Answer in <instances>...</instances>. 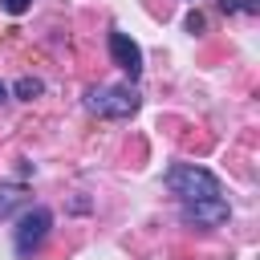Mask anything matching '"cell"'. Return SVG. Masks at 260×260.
I'll return each instance as SVG.
<instances>
[{
	"label": "cell",
	"mask_w": 260,
	"mask_h": 260,
	"mask_svg": "<svg viewBox=\"0 0 260 260\" xmlns=\"http://www.w3.org/2000/svg\"><path fill=\"white\" fill-rule=\"evenodd\" d=\"M28 4H32V0H0V8H4L8 16H20V12H28Z\"/></svg>",
	"instance_id": "8"
},
{
	"label": "cell",
	"mask_w": 260,
	"mask_h": 260,
	"mask_svg": "<svg viewBox=\"0 0 260 260\" xmlns=\"http://www.w3.org/2000/svg\"><path fill=\"white\" fill-rule=\"evenodd\" d=\"M41 89H45V85H41L37 77H20V81L12 85V93H16V98H24V102H32V98H37Z\"/></svg>",
	"instance_id": "7"
},
{
	"label": "cell",
	"mask_w": 260,
	"mask_h": 260,
	"mask_svg": "<svg viewBox=\"0 0 260 260\" xmlns=\"http://www.w3.org/2000/svg\"><path fill=\"white\" fill-rule=\"evenodd\" d=\"M187 28H191V32H203V16H199V12H187Z\"/></svg>",
	"instance_id": "9"
},
{
	"label": "cell",
	"mask_w": 260,
	"mask_h": 260,
	"mask_svg": "<svg viewBox=\"0 0 260 260\" xmlns=\"http://www.w3.org/2000/svg\"><path fill=\"white\" fill-rule=\"evenodd\" d=\"M20 191H24L20 183H4V187H0V215H8V211L20 203Z\"/></svg>",
	"instance_id": "6"
},
{
	"label": "cell",
	"mask_w": 260,
	"mask_h": 260,
	"mask_svg": "<svg viewBox=\"0 0 260 260\" xmlns=\"http://www.w3.org/2000/svg\"><path fill=\"white\" fill-rule=\"evenodd\" d=\"M240 12H252V16H256V12H260V0H240Z\"/></svg>",
	"instance_id": "10"
},
{
	"label": "cell",
	"mask_w": 260,
	"mask_h": 260,
	"mask_svg": "<svg viewBox=\"0 0 260 260\" xmlns=\"http://www.w3.org/2000/svg\"><path fill=\"white\" fill-rule=\"evenodd\" d=\"M162 187L171 195H179L183 203H199V199H219V175L195 162H171L162 171Z\"/></svg>",
	"instance_id": "1"
},
{
	"label": "cell",
	"mask_w": 260,
	"mask_h": 260,
	"mask_svg": "<svg viewBox=\"0 0 260 260\" xmlns=\"http://www.w3.org/2000/svg\"><path fill=\"white\" fill-rule=\"evenodd\" d=\"M228 203H223V195L219 199H199V203H183L179 207V219L187 223V228H219V223H228Z\"/></svg>",
	"instance_id": "4"
},
{
	"label": "cell",
	"mask_w": 260,
	"mask_h": 260,
	"mask_svg": "<svg viewBox=\"0 0 260 260\" xmlns=\"http://www.w3.org/2000/svg\"><path fill=\"white\" fill-rule=\"evenodd\" d=\"M138 106H142V93L134 85H98L85 93V110L98 118H130L138 114Z\"/></svg>",
	"instance_id": "2"
},
{
	"label": "cell",
	"mask_w": 260,
	"mask_h": 260,
	"mask_svg": "<svg viewBox=\"0 0 260 260\" xmlns=\"http://www.w3.org/2000/svg\"><path fill=\"white\" fill-rule=\"evenodd\" d=\"M4 98H8V85H4V81H0V102H4Z\"/></svg>",
	"instance_id": "12"
},
{
	"label": "cell",
	"mask_w": 260,
	"mask_h": 260,
	"mask_svg": "<svg viewBox=\"0 0 260 260\" xmlns=\"http://www.w3.org/2000/svg\"><path fill=\"white\" fill-rule=\"evenodd\" d=\"M110 61H114L130 81L142 77V49H138V41H130V32H122V28L110 32Z\"/></svg>",
	"instance_id": "5"
},
{
	"label": "cell",
	"mask_w": 260,
	"mask_h": 260,
	"mask_svg": "<svg viewBox=\"0 0 260 260\" xmlns=\"http://www.w3.org/2000/svg\"><path fill=\"white\" fill-rule=\"evenodd\" d=\"M49 228H53V211H49V207H28V211L20 215V223H16V232H12L16 256L28 260V256L49 240Z\"/></svg>",
	"instance_id": "3"
},
{
	"label": "cell",
	"mask_w": 260,
	"mask_h": 260,
	"mask_svg": "<svg viewBox=\"0 0 260 260\" xmlns=\"http://www.w3.org/2000/svg\"><path fill=\"white\" fill-rule=\"evenodd\" d=\"M219 12H240V0H219Z\"/></svg>",
	"instance_id": "11"
}]
</instances>
